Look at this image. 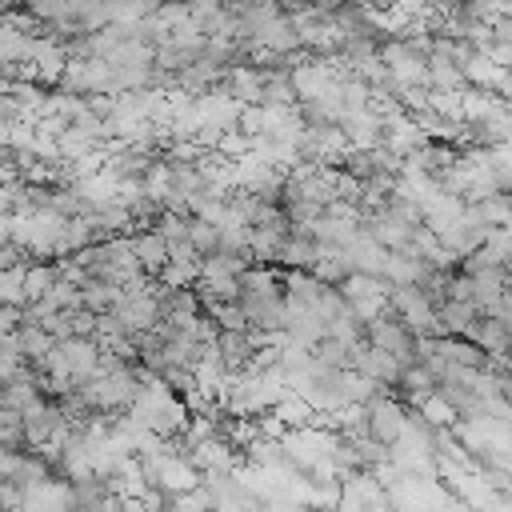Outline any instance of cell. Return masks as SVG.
I'll use <instances>...</instances> for the list:
<instances>
[{
	"mask_svg": "<svg viewBox=\"0 0 512 512\" xmlns=\"http://www.w3.org/2000/svg\"><path fill=\"white\" fill-rule=\"evenodd\" d=\"M400 428H404V412H400V404L372 396V400H368V436L380 440V444H392V440L400 436Z\"/></svg>",
	"mask_w": 512,
	"mask_h": 512,
	"instance_id": "obj_1",
	"label": "cell"
},
{
	"mask_svg": "<svg viewBox=\"0 0 512 512\" xmlns=\"http://www.w3.org/2000/svg\"><path fill=\"white\" fill-rule=\"evenodd\" d=\"M132 252H136V264H140L144 272H164V264H168V240H164L160 232L136 236V240H132Z\"/></svg>",
	"mask_w": 512,
	"mask_h": 512,
	"instance_id": "obj_2",
	"label": "cell"
},
{
	"mask_svg": "<svg viewBox=\"0 0 512 512\" xmlns=\"http://www.w3.org/2000/svg\"><path fill=\"white\" fill-rule=\"evenodd\" d=\"M56 284V276H52V268H44V264H36V268H24V300H40L48 288Z\"/></svg>",
	"mask_w": 512,
	"mask_h": 512,
	"instance_id": "obj_3",
	"label": "cell"
},
{
	"mask_svg": "<svg viewBox=\"0 0 512 512\" xmlns=\"http://www.w3.org/2000/svg\"><path fill=\"white\" fill-rule=\"evenodd\" d=\"M0 304H24V268H0Z\"/></svg>",
	"mask_w": 512,
	"mask_h": 512,
	"instance_id": "obj_4",
	"label": "cell"
}]
</instances>
